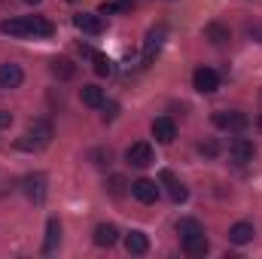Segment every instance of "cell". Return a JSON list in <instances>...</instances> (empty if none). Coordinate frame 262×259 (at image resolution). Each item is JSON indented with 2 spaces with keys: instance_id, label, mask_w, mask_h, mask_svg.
<instances>
[{
  "instance_id": "cell-1",
  "label": "cell",
  "mask_w": 262,
  "mask_h": 259,
  "mask_svg": "<svg viewBox=\"0 0 262 259\" xmlns=\"http://www.w3.org/2000/svg\"><path fill=\"white\" fill-rule=\"evenodd\" d=\"M52 143V122L49 119H31L25 134L15 140L18 149H43Z\"/></svg>"
},
{
  "instance_id": "cell-2",
  "label": "cell",
  "mask_w": 262,
  "mask_h": 259,
  "mask_svg": "<svg viewBox=\"0 0 262 259\" xmlns=\"http://www.w3.org/2000/svg\"><path fill=\"white\" fill-rule=\"evenodd\" d=\"M213 125L216 128H226V131H244L250 125V119L238 110H216L213 113Z\"/></svg>"
},
{
  "instance_id": "cell-3",
  "label": "cell",
  "mask_w": 262,
  "mask_h": 259,
  "mask_svg": "<svg viewBox=\"0 0 262 259\" xmlns=\"http://www.w3.org/2000/svg\"><path fill=\"white\" fill-rule=\"evenodd\" d=\"M125 162L134 165V168H146V165H152V146H149L146 140L131 143L128 149H125Z\"/></svg>"
},
{
  "instance_id": "cell-4",
  "label": "cell",
  "mask_w": 262,
  "mask_h": 259,
  "mask_svg": "<svg viewBox=\"0 0 262 259\" xmlns=\"http://www.w3.org/2000/svg\"><path fill=\"white\" fill-rule=\"evenodd\" d=\"M192 85H195V92H201V95H213L220 89V76L210 67H198L195 73H192Z\"/></svg>"
},
{
  "instance_id": "cell-5",
  "label": "cell",
  "mask_w": 262,
  "mask_h": 259,
  "mask_svg": "<svg viewBox=\"0 0 262 259\" xmlns=\"http://www.w3.org/2000/svg\"><path fill=\"white\" fill-rule=\"evenodd\" d=\"M21 186H25V195H28L34 204H43V201H46V192H49V189H46V174H28Z\"/></svg>"
},
{
  "instance_id": "cell-6",
  "label": "cell",
  "mask_w": 262,
  "mask_h": 259,
  "mask_svg": "<svg viewBox=\"0 0 262 259\" xmlns=\"http://www.w3.org/2000/svg\"><path fill=\"white\" fill-rule=\"evenodd\" d=\"M131 195H134L140 204H156V198H159V186H156V180L140 177V180L131 183Z\"/></svg>"
},
{
  "instance_id": "cell-7",
  "label": "cell",
  "mask_w": 262,
  "mask_h": 259,
  "mask_svg": "<svg viewBox=\"0 0 262 259\" xmlns=\"http://www.w3.org/2000/svg\"><path fill=\"white\" fill-rule=\"evenodd\" d=\"M152 137H156L159 143H174V137H177V125H174V119H171V116H159V119H152Z\"/></svg>"
},
{
  "instance_id": "cell-8",
  "label": "cell",
  "mask_w": 262,
  "mask_h": 259,
  "mask_svg": "<svg viewBox=\"0 0 262 259\" xmlns=\"http://www.w3.org/2000/svg\"><path fill=\"white\" fill-rule=\"evenodd\" d=\"M253 153H256V146H253L250 140H244V137H235V140L229 143V156H232V162H238V165H247V162L253 159Z\"/></svg>"
},
{
  "instance_id": "cell-9",
  "label": "cell",
  "mask_w": 262,
  "mask_h": 259,
  "mask_svg": "<svg viewBox=\"0 0 262 259\" xmlns=\"http://www.w3.org/2000/svg\"><path fill=\"white\" fill-rule=\"evenodd\" d=\"M183 241V253L186 256H204L207 250H210V241L204 238V232H195V235H186V238H180Z\"/></svg>"
},
{
  "instance_id": "cell-10",
  "label": "cell",
  "mask_w": 262,
  "mask_h": 259,
  "mask_svg": "<svg viewBox=\"0 0 262 259\" xmlns=\"http://www.w3.org/2000/svg\"><path fill=\"white\" fill-rule=\"evenodd\" d=\"M25 82V70L18 64H0V89H18Z\"/></svg>"
},
{
  "instance_id": "cell-11",
  "label": "cell",
  "mask_w": 262,
  "mask_h": 259,
  "mask_svg": "<svg viewBox=\"0 0 262 259\" xmlns=\"http://www.w3.org/2000/svg\"><path fill=\"white\" fill-rule=\"evenodd\" d=\"M73 25L82 31V34H101L104 31V21H101V15H92V12H79V15H73Z\"/></svg>"
},
{
  "instance_id": "cell-12",
  "label": "cell",
  "mask_w": 262,
  "mask_h": 259,
  "mask_svg": "<svg viewBox=\"0 0 262 259\" xmlns=\"http://www.w3.org/2000/svg\"><path fill=\"white\" fill-rule=\"evenodd\" d=\"M0 34H6V37H18V40L31 37L28 18H6V21H0Z\"/></svg>"
},
{
  "instance_id": "cell-13",
  "label": "cell",
  "mask_w": 262,
  "mask_h": 259,
  "mask_svg": "<svg viewBox=\"0 0 262 259\" xmlns=\"http://www.w3.org/2000/svg\"><path fill=\"white\" fill-rule=\"evenodd\" d=\"M58 244H61V223H58V217H52V220L46 223V241H43V253H55V250H58Z\"/></svg>"
},
{
  "instance_id": "cell-14",
  "label": "cell",
  "mask_w": 262,
  "mask_h": 259,
  "mask_svg": "<svg viewBox=\"0 0 262 259\" xmlns=\"http://www.w3.org/2000/svg\"><path fill=\"white\" fill-rule=\"evenodd\" d=\"M119 241V229L113 226V223H101L98 229H95V244L98 247H113Z\"/></svg>"
},
{
  "instance_id": "cell-15",
  "label": "cell",
  "mask_w": 262,
  "mask_h": 259,
  "mask_svg": "<svg viewBox=\"0 0 262 259\" xmlns=\"http://www.w3.org/2000/svg\"><path fill=\"white\" fill-rule=\"evenodd\" d=\"M125 250H128L131 256H143L149 250V238L143 232H128L125 235Z\"/></svg>"
},
{
  "instance_id": "cell-16",
  "label": "cell",
  "mask_w": 262,
  "mask_h": 259,
  "mask_svg": "<svg viewBox=\"0 0 262 259\" xmlns=\"http://www.w3.org/2000/svg\"><path fill=\"white\" fill-rule=\"evenodd\" d=\"M253 223H235L232 229H229V241L232 244H250L253 241Z\"/></svg>"
},
{
  "instance_id": "cell-17",
  "label": "cell",
  "mask_w": 262,
  "mask_h": 259,
  "mask_svg": "<svg viewBox=\"0 0 262 259\" xmlns=\"http://www.w3.org/2000/svg\"><path fill=\"white\" fill-rule=\"evenodd\" d=\"M28 28H31V37H52L55 34L52 21L43 15H28Z\"/></svg>"
},
{
  "instance_id": "cell-18",
  "label": "cell",
  "mask_w": 262,
  "mask_h": 259,
  "mask_svg": "<svg viewBox=\"0 0 262 259\" xmlns=\"http://www.w3.org/2000/svg\"><path fill=\"white\" fill-rule=\"evenodd\" d=\"M162 180L168 183V192H171V198H174V201H186V198H189V189H186V186H183V183L171 174V171H162Z\"/></svg>"
},
{
  "instance_id": "cell-19",
  "label": "cell",
  "mask_w": 262,
  "mask_h": 259,
  "mask_svg": "<svg viewBox=\"0 0 262 259\" xmlns=\"http://www.w3.org/2000/svg\"><path fill=\"white\" fill-rule=\"evenodd\" d=\"M165 34H168V31H165L162 25H159V28H152V31L146 34V61H152V55L159 52V46L165 43Z\"/></svg>"
},
{
  "instance_id": "cell-20",
  "label": "cell",
  "mask_w": 262,
  "mask_h": 259,
  "mask_svg": "<svg viewBox=\"0 0 262 259\" xmlns=\"http://www.w3.org/2000/svg\"><path fill=\"white\" fill-rule=\"evenodd\" d=\"M49 70H52V76H55V79H70V76L76 73V64H73L70 58H52Z\"/></svg>"
},
{
  "instance_id": "cell-21",
  "label": "cell",
  "mask_w": 262,
  "mask_h": 259,
  "mask_svg": "<svg viewBox=\"0 0 262 259\" xmlns=\"http://www.w3.org/2000/svg\"><path fill=\"white\" fill-rule=\"evenodd\" d=\"M204 37L210 40V43H226L229 40V28L226 25H220V21H210V25H204Z\"/></svg>"
},
{
  "instance_id": "cell-22",
  "label": "cell",
  "mask_w": 262,
  "mask_h": 259,
  "mask_svg": "<svg viewBox=\"0 0 262 259\" xmlns=\"http://www.w3.org/2000/svg\"><path fill=\"white\" fill-rule=\"evenodd\" d=\"M79 98H82L85 107H104V92H101L98 85H82Z\"/></svg>"
},
{
  "instance_id": "cell-23",
  "label": "cell",
  "mask_w": 262,
  "mask_h": 259,
  "mask_svg": "<svg viewBox=\"0 0 262 259\" xmlns=\"http://www.w3.org/2000/svg\"><path fill=\"white\" fill-rule=\"evenodd\" d=\"M195 232H204V226H201L198 220H192V217H183V220L177 223V235H180V238H186V235H195Z\"/></svg>"
},
{
  "instance_id": "cell-24",
  "label": "cell",
  "mask_w": 262,
  "mask_h": 259,
  "mask_svg": "<svg viewBox=\"0 0 262 259\" xmlns=\"http://www.w3.org/2000/svg\"><path fill=\"white\" fill-rule=\"evenodd\" d=\"M92 58H95V73H98V76H110V73H113V61H110L107 55L92 52Z\"/></svg>"
},
{
  "instance_id": "cell-25",
  "label": "cell",
  "mask_w": 262,
  "mask_h": 259,
  "mask_svg": "<svg viewBox=\"0 0 262 259\" xmlns=\"http://www.w3.org/2000/svg\"><path fill=\"white\" fill-rule=\"evenodd\" d=\"M125 186H128V183H125V177H119V174H116V177H110V183H107V189L116 195V198H119V195H125Z\"/></svg>"
},
{
  "instance_id": "cell-26",
  "label": "cell",
  "mask_w": 262,
  "mask_h": 259,
  "mask_svg": "<svg viewBox=\"0 0 262 259\" xmlns=\"http://www.w3.org/2000/svg\"><path fill=\"white\" fill-rule=\"evenodd\" d=\"M110 159H113L110 149H92V162L95 165H110Z\"/></svg>"
},
{
  "instance_id": "cell-27",
  "label": "cell",
  "mask_w": 262,
  "mask_h": 259,
  "mask_svg": "<svg viewBox=\"0 0 262 259\" xmlns=\"http://www.w3.org/2000/svg\"><path fill=\"white\" fill-rule=\"evenodd\" d=\"M198 149H201L204 156H216V153H220V143H216V140H207V143H201Z\"/></svg>"
},
{
  "instance_id": "cell-28",
  "label": "cell",
  "mask_w": 262,
  "mask_h": 259,
  "mask_svg": "<svg viewBox=\"0 0 262 259\" xmlns=\"http://www.w3.org/2000/svg\"><path fill=\"white\" fill-rule=\"evenodd\" d=\"M247 37H253L256 43H262V25H259V21H253V25H247Z\"/></svg>"
},
{
  "instance_id": "cell-29",
  "label": "cell",
  "mask_w": 262,
  "mask_h": 259,
  "mask_svg": "<svg viewBox=\"0 0 262 259\" xmlns=\"http://www.w3.org/2000/svg\"><path fill=\"white\" fill-rule=\"evenodd\" d=\"M9 125H12V113L9 110H0V131L9 128Z\"/></svg>"
},
{
  "instance_id": "cell-30",
  "label": "cell",
  "mask_w": 262,
  "mask_h": 259,
  "mask_svg": "<svg viewBox=\"0 0 262 259\" xmlns=\"http://www.w3.org/2000/svg\"><path fill=\"white\" fill-rule=\"evenodd\" d=\"M116 104H104V119H116Z\"/></svg>"
},
{
  "instance_id": "cell-31",
  "label": "cell",
  "mask_w": 262,
  "mask_h": 259,
  "mask_svg": "<svg viewBox=\"0 0 262 259\" xmlns=\"http://www.w3.org/2000/svg\"><path fill=\"white\" fill-rule=\"evenodd\" d=\"M25 3H28V6H37V3H43V0H25Z\"/></svg>"
},
{
  "instance_id": "cell-32",
  "label": "cell",
  "mask_w": 262,
  "mask_h": 259,
  "mask_svg": "<svg viewBox=\"0 0 262 259\" xmlns=\"http://www.w3.org/2000/svg\"><path fill=\"white\" fill-rule=\"evenodd\" d=\"M256 128L262 131V113H259V116H256Z\"/></svg>"
},
{
  "instance_id": "cell-33",
  "label": "cell",
  "mask_w": 262,
  "mask_h": 259,
  "mask_svg": "<svg viewBox=\"0 0 262 259\" xmlns=\"http://www.w3.org/2000/svg\"><path fill=\"white\" fill-rule=\"evenodd\" d=\"M259 101H262V95H259Z\"/></svg>"
}]
</instances>
